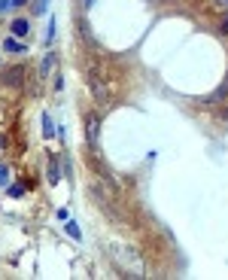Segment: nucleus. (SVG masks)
<instances>
[{"label":"nucleus","mask_w":228,"mask_h":280,"mask_svg":"<svg viewBox=\"0 0 228 280\" xmlns=\"http://www.w3.org/2000/svg\"><path fill=\"white\" fill-rule=\"evenodd\" d=\"M24 76H28L24 64H12V67H6V70H0V83H4V86H22Z\"/></svg>","instance_id":"1"},{"label":"nucleus","mask_w":228,"mask_h":280,"mask_svg":"<svg viewBox=\"0 0 228 280\" xmlns=\"http://www.w3.org/2000/svg\"><path fill=\"white\" fill-rule=\"evenodd\" d=\"M0 49H4V52H12V55H28V46L22 43L18 37H6V40H4V46H0Z\"/></svg>","instance_id":"2"},{"label":"nucleus","mask_w":228,"mask_h":280,"mask_svg":"<svg viewBox=\"0 0 228 280\" xmlns=\"http://www.w3.org/2000/svg\"><path fill=\"white\" fill-rule=\"evenodd\" d=\"M55 64H58V55H55V52H46L43 61H40V79H49V73H55Z\"/></svg>","instance_id":"3"},{"label":"nucleus","mask_w":228,"mask_h":280,"mask_svg":"<svg viewBox=\"0 0 228 280\" xmlns=\"http://www.w3.org/2000/svg\"><path fill=\"white\" fill-rule=\"evenodd\" d=\"M46 180H49V186H58V180H61V165H58V158H55V155H49V165H46Z\"/></svg>","instance_id":"4"},{"label":"nucleus","mask_w":228,"mask_h":280,"mask_svg":"<svg viewBox=\"0 0 228 280\" xmlns=\"http://www.w3.org/2000/svg\"><path fill=\"white\" fill-rule=\"evenodd\" d=\"M98 128H100V125H98V119L88 116V122H86V137H88V146H92V149H98V134H100Z\"/></svg>","instance_id":"5"},{"label":"nucleus","mask_w":228,"mask_h":280,"mask_svg":"<svg viewBox=\"0 0 228 280\" xmlns=\"http://www.w3.org/2000/svg\"><path fill=\"white\" fill-rule=\"evenodd\" d=\"M10 34H12V37H18V40H22V37H28V34H30V22H28V19H12Z\"/></svg>","instance_id":"6"},{"label":"nucleus","mask_w":228,"mask_h":280,"mask_svg":"<svg viewBox=\"0 0 228 280\" xmlns=\"http://www.w3.org/2000/svg\"><path fill=\"white\" fill-rule=\"evenodd\" d=\"M43 137L46 140H55L58 137V125H55V119L49 113H43Z\"/></svg>","instance_id":"7"},{"label":"nucleus","mask_w":228,"mask_h":280,"mask_svg":"<svg viewBox=\"0 0 228 280\" xmlns=\"http://www.w3.org/2000/svg\"><path fill=\"white\" fill-rule=\"evenodd\" d=\"M64 231L73 237V241H82V228H80V222H76V219H67V222H64Z\"/></svg>","instance_id":"8"},{"label":"nucleus","mask_w":228,"mask_h":280,"mask_svg":"<svg viewBox=\"0 0 228 280\" xmlns=\"http://www.w3.org/2000/svg\"><path fill=\"white\" fill-rule=\"evenodd\" d=\"M225 98H228V79H225V83H222V86H219L207 101H210V104H219V101H225Z\"/></svg>","instance_id":"9"},{"label":"nucleus","mask_w":228,"mask_h":280,"mask_svg":"<svg viewBox=\"0 0 228 280\" xmlns=\"http://www.w3.org/2000/svg\"><path fill=\"white\" fill-rule=\"evenodd\" d=\"M52 40H55V16H49V25H46V31H43V43H46V46L52 43Z\"/></svg>","instance_id":"10"},{"label":"nucleus","mask_w":228,"mask_h":280,"mask_svg":"<svg viewBox=\"0 0 228 280\" xmlns=\"http://www.w3.org/2000/svg\"><path fill=\"white\" fill-rule=\"evenodd\" d=\"M46 10H49V0H34V7H30L34 16H43Z\"/></svg>","instance_id":"11"},{"label":"nucleus","mask_w":228,"mask_h":280,"mask_svg":"<svg viewBox=\"0 0 228 280\" xmlns=\"http://www.w3.org/2000/svg\"><path fill=\"white\" fill-rule=\"evenodd\" d=\"M6 195H10V198H22V195H24V186H18V183H10V186H6Z\"/></svg>","instance_id":"12"},{"label":"nucleus","mask_w":228,"mask_h":280,"mask_svg":"<svg viewBox=\"0 0 228 280\" xmlns=\"http://www.w3.org/2000/svg\"><path fill=\"white\" fill-rule=\"evenodd\" d=\"M0 186H4V189L10 186V168L6 165H0Z\"/></svg>","instance_id":"13"},{"label":"nucleus","mask_w":228,"mask_h":280,"mask_svg":"<svg viewBox=\"0 0 228 280\" xmlns=\"http://www.w3.org/2000/svg\"><path fill=\"white\" fill-rule=\"evenodd\" d=\"M61 165H64V174H67V180H73V162H70V158L64 155V162H61Z\"/></svg>","instance_id":"14"},{"label":"nucleus","mask_w":228,"mask_h":280,"mask_svg":"<svg viewBox=\"0 0 228 280\" xmlns=\"http://www.w3.org/2000/svg\"><path fill=\"white\" fill-rule=\"evenodd\" d=\"M92 92H94V95H98V98H100V101H104V98H106V92H104V86H100V83H92Z\"/></svg>","instance_id":"15"},{"label":"nucleus","mask_w":228,"mask_h":280,"mask_svg":"<svg viewBox=\"0 0 228 280\" xmlns=\"http://www.w3.org/2000/svg\"><path fill=\"white\" fill-rule=\"evenodd\" d=\"M0 13H12V0H0Z\"/></svg>","instance_id":"16"},{"label":"nucleus","mask_w":228,"mask_h":280,"mask_svg":"<svg viewBox=\"0 0 228 280\" xmlns=\"http://www.w3.org/2000/svg\"><path fill=\"white\" fill-rule=\"evenodd\" d=\"M219 34H222V37H228V16L219 22Z\"/></svg>","instance_id":"17"},{"label":"nucleus","mask_w":228,"mask_h":280,"mask_svg":"<svg viewBox=\"0 0 228 280\" xmlns=\"http://www.w3.org/2000/svg\"><path fill=\"white\" fill-rule=\"evenodd\" d=\"M94 4H98V0H82V10H92Z\"/></svg>","instance_id":"18"},{"label":"nucleus","mask_w":228,"mask_h":280,"mask_svg":"<svg viewBox=\"0 0 228 280\" xmlns=\"http://www.w3.org/2000/svg\"><path fill=\"white\" fill-rule=\"evenodd\" d=\"M28 0H12V10H18V7H24Z\"/></svg>","instance_id":"19"},{"label":"nucleus","mask_w":228,"mask_h":280,"mask_svg":"<svg viewBox=\"0 0 228 280\" xmlns=\"http://www.w3.org/2000/svg\"><path fill=\"white\" fill-rule=\"evenodd\" d=\"M216 4H222V7H219V10H228V0H216Z\"/></svg>","instance_id":"20"},{"label":"nucleus","mask_w":228,"mask_h":280,"mask_svg":"<svg viewBox=\"0 0 228 280\" xmlns=\"http://www.w3.org/2000/svg\"><path fill=\"white\" fill-rule=\"evenodd\" d=\"M222 119H225V122H228V110H225V113H222Z\"/></svg>","instance_id":"21"}]
</instances>
